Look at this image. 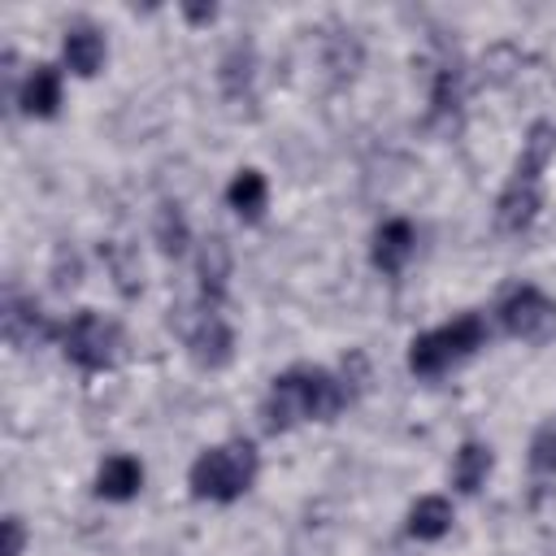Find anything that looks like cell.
<instances>
[{
	"label": "cell",
	"mask_w": 556,
	"mask_h": 556,
	"mask_svg": "<svg viewBox=\"0 0 556 556\" xmlns=\"http://www.w3.org/2000/svg\"><path fill=\"white\" fill-rule=\"evenodd\" d=\"M256 478V447L248 439H230L222 447H208L195 456L187 482H191V495L200 500H217V504H230L239 500Z\"/></svg>",
	"instance_id": "obj_1"
},
{
	"label": "cell",
	"mask_w": 556,
	"mask_h": 556,
	"mask_svg": "<svg viewBox=\"0 0 556 556\" xmlns=\"http://www.w3.org/2000/svg\"><path fill=\"white\" fill-rule=\"evenodd\" d=\"M482 339H486V321H482L478 313H460V317H452L447 326L426 330V334L413 339V348H408V369L421 374V378L443 374V369H452L456 361H465L469 352H478Z\"/></svg>",
	"instance_id": "obj_2"
},
{
	"label": "cell",
	"mask_w": 556,
	"mask_h": 556,
	"mask_svg": "<svg viewBox=\"0 0 556 556\" xmlns=\"http://www.w3.org/2000/svg\"><path fill=\"white\" fill-rule=\"evenodd\" d=\"M61 343H65V356H70L78 369L96 374V369H109L113 356H117V326L104 321L100 313H78V317L65 326Z\"/></svg>",
	"instance_id": "obj_3"
},
{
	"label": "cell",
	"mask_w": 556,
	"mask_h": 556,
	"mask_svg": "<svg viewBox=\"0 0 556 556\" xmlns=\"http://www.w3.org/2000/svg\"><path fill=\"white\" fill-rule=\"evenodd\" d=\"M500 321L513 339L526 343H543L556 330V300H547L539 287H517L504 304H500Z\"/></svg>",
	"instance_id": "obj_4"
},
{
	"label": "cell",
	"mask_w": 556,
	"mask_h": 556,
	"mask_svg": "<svg viewBox=\"0 0 556 556\" xmlns=\"http://www.w3.org/2000/svg\"><path fill=\"white\" fill-rule=\"evenodd\" d=\"M300 374V400H304V421H330L348 404V387L330 378L326 369H295Z\"/></svg>",
	"instance_id": "obj_5"
},
{
	"label": "cell",
	"mask_w": 556,
	"mask_h": 556,
	"mask_svg": "<svg viewBox=\"0 0 556 556\" xmlns=\"http://www.w3.org/2000/svg\"><path fill=\"white\" fill-rule=\"evenodd\" d=\"M539 217V178L513 174V182L504 187L500 204H495V222L500 230H526Z\"/></svg>",
	"instance_id": "obj_6"
},
{
	"label": "cell",
	"mask_w": 556,
	"mask_h": 556,
	"mask_svg": "<svg viewBox=\"0 0 556 556\" xmlns=\"http://www.w3.org/2000/svg\"><path fill=\"white\" fill-rule=\"evenodd\" d=\"M261 417H265V430L278 434V430H291L295 421H304V400H300V374H282L274 378L265 404H261Z\"/></svg>",
	"instance_id": "obj_7"
},
{
	"label": "cell",
	"mask_w": 556,
	"mask_h": 556,
	"mask_svg": "<svg viewBox=\"0 0 556 556\" xmlns=\"http://www.w3.org/2000/svg\"><path fill=\"white\" fill-rule=\"evenodd\" d=\"M413 248H417L413 226H408L404 217H391V222H382L378 235H374V265H378L382 274H400V269L408 265Z\"/></svg>",
	"instance_id": "obj_8"
},
{
	"label": "cell",
	"mask_w": 556,
	"mask_h": 556,
	"mask_svg": "<svg viewBox=\"0 0 556 556\" xmlns=\"http://www.w3.org/2000/svg\"><path fill=\"white\" fill-rule=\"evenodd\" d=\"M187 348H191L195 365H204V369H222V365L230 361L235 339H230V330H226V321H222L217 313H204V317H200V326L191 330Z\"/></svg>",
	"instance_id": "obj_9"
},
{
	"label": "cell",
	"mask_w": 556,
	"mask_h": 556,
	"mask_svg": "<svg viewBox=\"0 0 556 556\" xmlns=\"http://www.w3.org/2000/svg\"><path fill=\"white\" fill-rule=\"evenodd\" d=\"M17 104L30 117H52L56 104H61V74L52 65H35L22 83V91H17Z\"/></svg>",
	"instance_id": "obj_10"
},
{
	"label": "cell",
	"mask_w": 556,
	"mask_h": 556,
	"mask_svg": "<svg viewBox=\"0 0 556 556\" xmlns=\"http://www.w3.org/2000/svg\"><path fill=\"white\" fill-rule=\"evenodd\" d=\"M139 486H143V465L135 456H109L96 473V491L104 500H130L139 495Z\"/></svg>",
	"instance_id": "obj_11"
},
{
	"label": "cell",
	"mask_w": 556,
	"mask_h": 556,
	"mask_svg": "<svg viewBox=\"0 0 556 556\" xmlns=\"http://www.w3.org/2000/svg\"><path fill=\"white\" fill-rule=\"evenodd\" d=\"M226 278H230V248H226L222 235H213V239L200 243V291H204V300L217 304L226 295Z\"/></svg>",
	"instance_id": "obj_12"
},
{
	"label": "cell",
	"mask_w": 556,
	"mask_h": 556,
	"mask_svg": "<svg viewBox=\"0 0 556 556\" xmlns=\"http://www.w3.org/2000/svg\"><path fill=\"white\" fill-rule=\"evenodd\" d=\"M452 530V504L443 495H421L408 513V534L421 539V543H434Z\"/></svg>",
	"instance_id": "obj_13"
},
{
	"label": "cell",
	"mask_w": 556,
	"mask_h": 556,
	"mask_svg": "<svg viewBox=\"0 0 556 556\" xmlns=\"http://www.w3.org/2000/svg\"><path fill=\"white\" fill-rule=\"evenodd\" d=\"M65 65L83 78H91L100 65H104V39L91 30V26H74L65 35Z\"/></svg>",
	"instance_id": "obj_14"
},
{
	"label": "cell",
	"mask_w": 556,
	"mask_h": 556,
	"mask_svg": "<svg viewBox=\"0 0 556 556\" xmlns=\"http://www.w3.org/2000/svg\"><path fill=\"white\" fill-rule=\"evenodd\" d=\"M265 174H256V169H239L235 174V182L226 187V200H230V208L239 213V217H248V222H256L261 213H265Z\"/></svg>",
	"instance_id": "obj_15"
},
{
	"label": "cell",
	"mask_w": 556,
	"mask_h": 556,
	"mask_svg": "<svg viewBox=\"0 0 556 556\" xmlns=\"http://www.w3.org/2000/svg\"><path fill=\"white\" fill-rule=\"evenodd\" d=\"M486 469H491V447L465 443V447L456 452V460H452V482L469 495V491H478V486L486 482Z\"/></svg>",
	"instance_id": "obj_16"
},
{
	"label": "cell",
	"mask_w": 556,
	"mask_h": 556,
	"mask_svg": "<svg viewBox=\"0 0 556 556\" xmlns=\"http://www.w3.org/2000/svg\"><path fill=\"white\" fill-rule=\"evenodd\" d=\"M152 235H156V248H161L165 256H182V252H187V243H191V230H187V222H182L178 204H161V208H156Z\"/></svg>",
	"instance_id": "obj_17"
},
{
	"label": "cell",
	"mask_w": 556,
	"mask_h": 556,
	"mask_svg": "<svg viewBox=\"0 0 556 556\" xmlns=\"http://www.w3.org/2000/svg\"><path fill=\"white\" fill-rule=\"evenodd\" d=\"M109 269H113V278H117V291H122V295H135V291L143 287V261H139V252L113 243V248H109Z\"/></svg>",
	"instance_id": "obj_18"
},
{
	"label": "cell",
	"mask_w": 556,
	"mask_h": 556,
	"mask_svg": "<svg viewBox=\"0 0 556 556\" xmlns=\"http://www.w3.org/2000/svg\"><path fill=\"white\" fill-rule=\"evenodd\" d=\"M222 83L230 96H239L248 83H252V52L248 48H235L226 61H222Z\"/></svg>",
	"instance_id": "obj_19"
},
{
	"label": "cell",
	"mask_w": 556,
	"mask_h": 556,
	"mask_svg": "<svg viewBox=\"0 0 556 556\" xmlns=\"http://www.w3.org/2000/svg\"><path fill=\"white\" fill-rule=\"evenodd\" d=\"M530 469L534 473H552L556 469V426H543L530 443Z\"/></svg>",
	"instance_id": "obj_20"
},
{
	"label": "cell",
	"mask_w": 556,
	"mask_h": 556,
	"mask_svg": "<svg viewBox=\"0 0 556 556\" xmlns=\"http://www.w3.org/2000/svg\"><path fill=\"white\" fill-rule=\"evenodd\" d=\"M74 282H78V256L61 248V252H56V265H52V287H56V291H70Z\"/></svg>",
	"instance_id": "obj_21"
},
{
	"label": "cell",
	"mask_w": 556,
	"mask_h": 556,
	"mask_svg": "<svg viewBox=\"0 0 556 556\" xmlns=\"http://www.w3.org/2000/svg\"><path fill=\"white\" fill-rule=\"evenodd\" d=\"M22 543H26V530L17 517H4V556H22Z\"/></svg>",
	"instance_id": "obj_22"
},
{
	"label": "cell",
	"mask_w": 556,
	"mask_h": 556,
	"mask_svg": "<svg viewBox=\"0 0 556 556\" xmlns=\"http://www.w3.org/2000/svg\"><path fill=\"white\" fill-rule=\"evenodd\" d=\"M191 22H213V9H187Z\"/></svg>",
	"instance_id": "obj_23"
}]
</instances>
